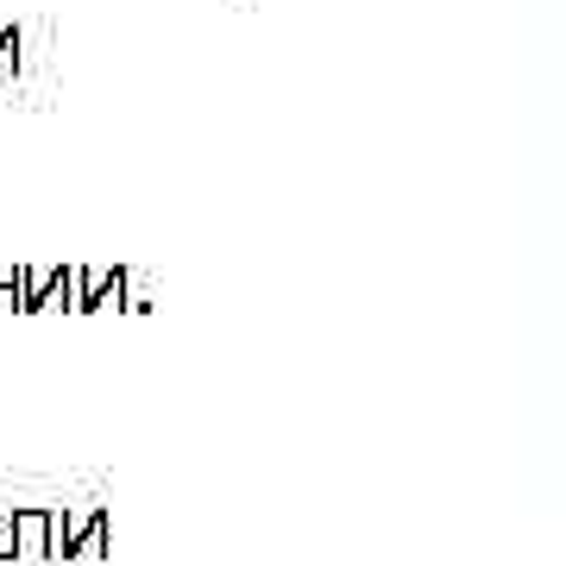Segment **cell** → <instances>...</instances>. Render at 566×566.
I'll list each match as a JSON object with an SVG mask.
<instances>
[{"mask_svg": "<svg viewBox=\"0 0 566 566\" xmlns=\"http://www.w3.org/2000/svg\"><path fill=\"white\" fill-rule=\"evenodd\" d=\"M0 560H13V528H7V516H0Z\"/></svg>", "mask_w": 566, "mask_h": 566, "instance_id": "6", "label": "cell"}, {"mask_svg": "<svg viewBox=\"0 0 566 566\" xmlns=\"http://www.w3.org/2000/svg\"><path fill=\"white\" fill-rule=\"evenodd\" d=\"M76 554H88V560H95V554H107V510L102 504H95V516H88V535H82Z\"/></svg>", "mask_w": 566, "mask_h": 566, "instance_id": "3", "label": "cell"}, {"mask_svg": "<svg viewBox=\"0 0 566 566\" xmlns=\"http://www.w3.org/2000/svg\"><path fill=\"white\" fill-rule=\"evenodd\" d=\"M7 528H13V554H20V560H44V554H57V547H51V535H57V510L25 504V510L7 516Z\"/></svg>", "mask_w": 566, "mask_h": 566, "instance_id": "2", "label": "cell"}, {"mask_svg": "<svg viewBox=\"0 0 566 566\" xmlns=\"http://www.w3.org/2000/svg\"><path fill=\"white\" fill-rule=\"evenodd\" d=\"M0 308H20V264L0 271Z\"/></svg>", "mask_w": 566, "mask_h": 566, "instance_id": "5", "label": "cell"}, {"mask_svg": "<svg viewBox=\"0 0 566 566\" xmlns=\"http://www.w3.org/2000/svg\"><path fill=\"white\" fill-rule=\"evenodd\" d=\"M126 296V271H107V264H76V283H70V308L88 315V308H114Z\"/></svg>", "mask_w": 566, "mask_h": 566, "instance_id": "1", "label": "cell"}, {"mask_svg": "<svg viewBox=\"0 0 566 566\" xmlns=\"http://www.w3.org/2000/svg\"><path fill=\"white\" fill-rule=\"evenodd\" d=\"M13 63H20V25L0 32V70H13Z\"/></svg>", "mask_w": 566, "mask_h": 566, "instance_id": "4", "label": "cell"}]
</instances>
